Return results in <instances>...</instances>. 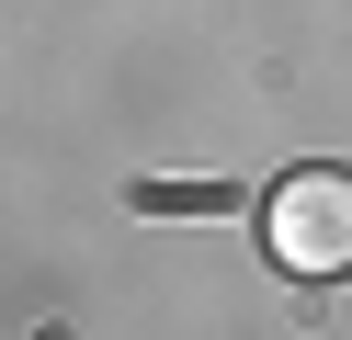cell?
<instances>
[{
  "label": "cell",
  "instance_id": "6da1fadb",
  "mask_svg": "<svg viewBox=\"0 0 352 340\" xmlns=\"http://www.w3.org/2000/svg\"><path fill=\"white\" fill-rule=\"evenodd\" d=\"M261 249H273L296 284H341L352 272V170H329V159L284 170L273 193H261Z\"/></svg>",
  "mask_w": 352,
  "mask_h": 340
}]
</instances>
